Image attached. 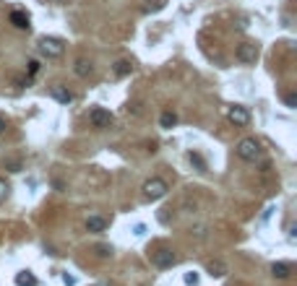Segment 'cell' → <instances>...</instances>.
Segmentation results:
<instances>
[{"label": "cell", "instance_id": "obj_24", "mask_svg": "<svg viewBox=\"0 0 297 286\" xmlns=\"http://www.w3.org/2000/svg\"><path fill=\"white\" fill-rule=\"evenodd\" d=\"M102 286H105V284H102Z\"/></svg>", "mask_w": 297, "mask_h": 286}, {"label": "cell", "instance_id": "obj_14", "mask_svg": "<svg viewBox=\"0 0 297 286\" xmlns=\"http://www.w3.org/2000/svg\"><path fill=\"white\" fill-rule=\"evenodd\" d=\"M73 71H76L78 76H81V78H86V76H91V73H94V68H91V63H86V60H78Z\"/></svg>", "mask_w": 297, "mask_h": 286}, {"label": "cell", "instance_id": "obj_2", "mask_svg": "<svg viewBox=\"0 0 297 286\" xmlns=\"http://www.w3.org/2000/svg\"><path fill=\"white\" fill-rule=\"evenodd\" d=\"M237 156L243 159V162H256V159H261V143L256 138H243L237 143Z\"/></svg>", "mask_w": 297, "mask_h": 286}, {"label": "cell", "instance_id": "obj_20", "mask_svg": "<svg viewBox=\"0 0 297 286\" xmlns=\"http://www.w3.org/2000/svg\"><path fill=\"white\" fill-rule=\"evenodd\" d=\"M185 284L196 286V284H198V276H196V273H185Z\"/></svg>", "mask_w": 297, "mask_h": 286}, {"label": "cell", "instance_id": "obj_6", "mask_svg": "<svg viewBox=\"0 0 297 286\" xmlns=\"http://www.w3.org/2000/svg\"><path fill=\"white\" fill-rule=\"evenodd\" d=\"M227 117H230V122H235L237 128H245V125L250 122V112H248L245 107L235 104V107H230V109H227Z\"/></svg>", "mask_w": 297, "mask_h": 286}, {"label": "cell", "instance_id": "obj_3", "mask_svg": "<svg viewBox=\"0 0 297 286\" xmlns=\"http://www.w3.org/2000/svg\"><path fill=\"white\" fill-rule=\"evenodd\" d=\"M39 52L44 55V57H63V52H65V47H63V42L60 39H55V37H42L39 39Z\"/></svg>", "mask_w": 297, "mask_h": 286}, {"label": "cell", "instance_id": "obj_19", "mask_svg": "<svg viewBox=\"0 0 297 286\" xmlns=\"http://www.w3.org/2000/svg\"><path fill=\"white\" fill-rule=\"evenodd\" d=\"M110 253H112V250H110L107 245H97V255H99V258H107Z\"/></svg>", "mask_w": 297, "mask_h": 286}, {"label": "cell", "instance_id": "obj_23", "mask_svg": "<svg viewBox=\"0 0 297 286\" xmlns=\"http://www.w3.org/2000/svg\"><path fill=\"white\" fill-rule=\"evenodd\" d=\"M0 133H5V117H0Z\"/></svg>", "mask_w": 297, "mask_h": 286}, {"label": "cell", "instance_id": "obj_1", "mask_svg": "<svg viewBox=\"0 0 297 286\" xmlns=\"http://www.w3.org/2000/svg\"><path fill=\"white\" fill-rule=\"evenodd\" d=\"M167 190H169V185H167L162 177H151V180L144 182V198H146V200H159V198H164Z\"/></svg>", "mask_w": 297, "mask_h": 286}, {"label": "cell", "instance_id": "obj_16", "mask_svg": "<svg viewBox=\"0 0 297 286\" xmlns=\"http://www.w3.org/2000/svg\"><path fill=\"white\" fill-rule=\"evenodd\" d=\"M175 122H177L175 112H162V117H159V125H162V128H172Z\"/></svg>", "mask_w": 297, "mask_h": 286}, {"label": "cell", "instance_id": "obj_18", "mask_svg": "<svg viewBox=\"0 0 297 286\" xmlns=\"http://www.w3.org/2000/svg\"><path fill=\"white\" fill-rule=\"evenodd\" d=\"M8 192H10V185H8V182H5L3 177H0V203H3V200L8 198Z\"/></svg>", "mask_w": 297, "mask_h": 286}, {"label": "cell", "instance_id": "obj_11", "mask_svg": "<svg viewBox=\"0 0 297 286\" xmlns=\"http://www.w3.org/2000/svg\"><path fill=\"white\" fill-rule=\"evenodd\" d=\"M206 271L211 273V276H216V279H222V276H227V263H222V260H209V266H206Z\"/></svg>", "mask_w": 297, "mask_h": 286}, {"label": "cell", "instance_id": "obj_17", "mask_svg": "<svg viewBox=\"0 0 297 286\" xmlns=\"http://www.w3.org/2000/svg\"><path fill=\"white\" fill-rule=\"evenodd\" d=\"M188 162H190L193 167H196V169H201V172L206 169V162H203V159H201L198 154H188Z\"/></svg>", "mask_w": 297, "mask_h": 286}, {"label": "cell", "instance_id": "obj_15", "mask_svg": "<svg viewBox=\"0 0 297 286\" xmlns=\"http://www.w3.org/2000/svg\"><path fill=\"white\" fill-rule=\"evenodd\" d=\"M131 71H133V65H131L128 60H118V63H115V76H118V78L128 76Z\"/></svg>", "mask_w": 297, "mask_h": 286}, {"label": "cell", "instance_id": "obj_10", "mask_svg": "<svg viewBox=\"0 0 297 286\" xmlns=\"http://www.w3.org/2000/svg\"><path fill=\"white\" fill-rule=\"evenodd\" d=\"M107 229V221L102 216H89L86 219V232H105Z\"/></svg>", "mask_w": 297, "mask_h": 286}, {"label": "cell", "instance_id": "obj_5", "mask_svg": "<svg viewBox=\"0 0 297 286\" xmlns=\"http://www.w3.org/2000/svg\"><path fill=\"white\" fill-rule=\"evenodd\" d=\"M235 55H237V60L243 65H250V63L258 60V47H256V44H250V42H243V44H237Z\"/></svg>", "mask_w": 297, "mask_h": 286}, {"label": "cell", "instance_id": "obj_9", "mask_svg": "<svg viewBox=\"0 0 297 286\" xmlns=\"http://www.w3.org/2000/svg\"><path fill=\"white\" fill-rule=\"evenodd\" d=\"M290 273H292L290 263H274L271 266V276L274 279H290Z\"/></svg>", "mask_w": 297, "mask_h": 286}, {"label": "cell", "instance_id": "obj_4", "mask_svg": "<svg viewBox=\"0 0 297 286\" xmlns=\"http://www.w3.org/2000/svg\"><path fill=\"white\" fill-rule=\"evenodd\" d=\"M89 122H91V128H97V130H105L110 128V122H112V114L107 109H102V107H94L89 112Z\"/></svg>", "mask_w": 297, "mask_h": 286}, {"label": "cell", "instance_id": "obj_7", "mask_svg": "<svg viewBox=\"0 0 297 286\" xmlns=\"http://www.w3.org/2000/svg\"><path fill=\"white\" fill-rule=\"evenodd\" d=\"M151 263L156 268H172L175 266L172 250H156V253H151Z\"/></svg>", "mask_w": 297, "mask_h": 286}, {"label": "cell", "instance_id": "obj_22", "mask_svg": "<svg viewBox=\"0 0 297 286\" xmlns=\"http://www.w3.org/2000/svg\"><path fill=\"white\" fill-rule=\"evenodd\" d=\"M284 101H287V107H295V104H297V96H295V94H290Z\"/></svg>", "mask_w": 297, "mask_h": 286}, {"label": "cell", "instance_id": "obj_12", "mask_svg": "<svg viewBox=\"0 0 297 286\" xmlns=\"http://www.w3.org/2000/svg\"><path fill=\"white\" fill-rule=\"evenodd\" d=\"M10 24L16 29H29V16L24 10H13V13H10Z\"/></svg>", "mask_w": 297, "mask_h": 286}, {"label": "cell", "instance_id": "obj_8", "mask_svg": "<svg viewBox=\"0 0 297 286\" xmlns=\"http://www.w3.org/2000/svg\"><path fill=\"white\" fill-rule=\"evenodd\" d=\"M50 94H52V99H58L60 104H71V101H73V94H71L65 86H60V84H55V86L50 89Z\"/></svg>", "mask_w": 297, "mask_h": 286}, {"label": "cell", "instance_id": "obj_13", "mask_svg": "<svg viewBox=\"0 0 297 286\" xmlns=\"http://www.w3.org/2000/svg\"><path fill=\"white\" fill-rule=\"evenodd\" d=\"M16 284L18 286H37V279H34L29 271H21L18 276H16Z\"/></svg>", "mask_w": 297, "mask_h": 286}, {"label": "cell", "instance_id": "obj_21", "mask_svg": "<svg viewBox=\"0 0 297 286\" xmlns=\"http://www.w3.org/2000/svg\"><path fill=\"white\" fill-rule=\"evenodd\" d=\"M37 71H39V63H37V60H31V63H29V76H34Z\"/></svg>", "mask_w": 297, "mask_h": 286}]
</instances>
